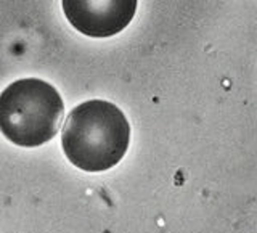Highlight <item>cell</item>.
Returning a JSON list of instances; mask_svg holds the SVG:
<instances>
[{
    "mask_svg": "<svg viewBox=\"0 0 257 233\" xmlns=\"http://www.w3.org/2000/svg\"><path fill=\"white\" fill-rule=\"evenodd\" d=\"M131 126L114 103L88 100L72 109L61 134L66 158L85 172L114 167L127 153Z\"/></svg>",
    "mask_w": 257,
    "mask_h": 233,
    "instance_id": "1",
    "label": "cell"
},
{
    "mask_svg": "<svg viewBox=\"0 0 257 233\" xmlns=\"http://www.w3.org/2000/svg\"><path fill=\"white\" fill-rule=\"evenodd\" d=\"M64 114L58 90L47 80H15L0 93V132L24 148L40 147L56 135Z\"/></svg>",
    "mask_w": 257,
    "mask_h": 233,
    "instance_id": "2",
    "label": "cell"
},
{
    "mask_svg": "<svg viewBox=\"0 0 257 233\" xmlns=\"http://www.w3.org/2000/svg\"><path fill=\"white\" fill-rule=\"evenodd\" d=\"M68 21L79 32L90 37H111L125 29L132 21L137 0H63Z\"/></svg>",
    "mask_w": 257,
    "mask_h": 233,
    "instance_id": "3",
    "label": "cell"
}]
</instances>
